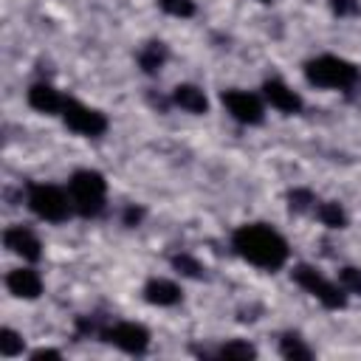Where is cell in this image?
I'll return each instance as SVG.
<instances>
[{"mask_svg": "<svg viewBox=\"0 0 361 361\" xmlns=\"http://www.w3.org/2000/svg\"><path fill=\"white\" fill-rule=\"evenodd\" d=\"M231 248L234 254H240L245 262L262 268V271H276L288 262V243L279 231H274L265 223H245L237 226L231 234Z\"/></svg>", "mask_w": 361, "mask_h": 361, "instance_id": "1", "label": "cell"}, {"mask_svg": "<svg viewBox=\"0 0 361 361\" xmlns=\"http://www.w3.org/2000/svg\"><path fill=\"white\" fill-rule=\"evenodd\" d=\"M305 79L316 87H327V90H353L361 79V71L333 54H322L316 59L305 62Z\"/></svg>", "mask_w": 361, "mask_h": 361, "instance_id": "2", "label": "cell"}, {"mask_svg": "<svg viewBox=\"0 0 361 361\" xmlns=\"http://www.w3.org/2000/svg\"><path fill=\"white\" fill-rule=\"evenodd\" d=\"M68 195H71L76 214L99 217L104 212V200H107V180L96 169H76L68 180Z\"/></svg>", "mask_w": 361, "mask_h": 361, "instance_id": "3", "label": "cell"}, {"mask_svg": "<svg viewBox=\"0 0 361 361\" xmlns=\"http://www.w3.org/2000/svg\"><path fill=\"white\" fill-rule=\"evenodd\" d=\"M25 203L45 223H65L71 217V212H73L71 195L65 189L54 186V183H28Z\"/></svg>", "mask_w": 361, "mask_h": 361, "instance_id": "4", "label": "cell"}, {"mask_svg": "<svg viewBox=\"0 0 361 361\" xmlns=\"http://www.w3.org/2000/svg\"><path fill=\"white\" fill-rule=\"evenodd\" d=\"M290 276H293V282H296L305 293H310L313 299H319L327 310H344V307H347L344 288L333 285V282H330L327 276H322L316 268H310V265H296V268L290 271Z\"/></svg>", "mask_w": 361, "mask_h": 361, "instance_id": "5", "label": "cell"}, {"mask_svg": "<svg viewBox=\"0 0 361 361\" xmlns=\"http://www.w3.org/2000/svg\"><path fill=\"white\" fill-rule=\"evenodd\" d=\"M59 116H62L65 127L79 133V135L96 138V135H102L107 130V116L93 110V107H87V104H82V102H76V99H68Z\"/></svg>", "mask_w": 361, "mask_h": 361, "instance_id": "6", "label": "cell"}, {"mask_svg": "<svg viewBox=\"0 0 361 361\" xmlns=\"http://www.w3.org/2000/svg\"><path fill=\"white\" fill-rule=\"evenodd\" d=\"M102 338L110 341L113 347L130 353V355H141L149 347V330L144 324L135 322H116V324H104Z\"/></svg>", "mask_w": 361, "mask_h": 361, "instance_id": "7", "label": "cell"}, {"mask_svg": "<svg viewBox=\"0 0 361 361\" xmlns=\"http://www.w3.org/2000/svg\"><path fill=\"white\" fill-rule=\"evenodd\" d=\"M220 102L228 110V116L240 124H262V118H265L259 96H254L248 90H223Z\"/></svg>", "mask_w": 361, "mask_h": 361, "instance_id": "8", "label": "cell"}, {"mask_svg": "<svg viewBox=\"0 0 361 361\" xmlns=\"http://www.w3.org/2000/svg\"><path fill=\"white\" fill-rule=\"evenodd\" d=\"M3 243H6V248L11 254H17V257H23L28 262H37L42 257V243L28 226H8L3 231Z\"/></svg>", "mask_w": 361, "mask_h": 361, "instance_id": "9", "label": "cell"}, {"mask_svg": "<svg viewBox=\"0 0 361 361\" xmlns=\"http://www.w3.org/2000/svg\"><path fill=\"white\" fill-rule=\"evenodd\" d=\"M65 102H68V99H65L54 85H48V82H37V85L28 87V104H31L37 113L56 116V113H62Z\"/></svg>", "mask_w": 361, "mask_h": 361, "instance_id": "10", "label": "cell"}, {"mask_svg": "<svg viewBox=\"0 0 361 361\" xmlns=\"http://www.w3.org/2000/svg\"><path fill=\"white\" fill-rule=\"evenodd\" d=\"M6 288L17 299H37L42 293V279H39V274L34 268H14L6 276Z\"/></svg>", "mask_w": 361, "mask_h": 361, "instance_id": "11", "label": "cell"}, {"mask_svg": "<svg viewBox=\"0 0 361 361\" xmlns=\"http://www.w3.org/2000/svg\"><path fill=\"white\" fill-rule=\"evenodd\" d=\"M262 96L271 102V107H276L279 113H299L302 110V99H299V93H293L285 82H279V79H268L265 85H262Z\"/></svg>", "mask_w": 361, "mask_h": 361, "instance_id": "12", "label": "cell"}, {"mask_svg": "<svg viewBox=\"0 0 361 361\" xmlns=\"http://www.w3.org/2000/svg\"><path fill=\"white\" fill-rule=\"evenodd\" d=\"M144 299L149 305H158V307H172L180 302V288L172 282V279H149L144 285Z\"/></svg>", "mask_w": 361, "mask_h": 361, "instance_id": "13", "label": "cell"}, {"mask_svg": "<svg viewBox=\"0 0 361 361\" xmlns=\"http://www.w3.org/2000/svg\"><path fill=\"white\" fill-rule=\"evenodd\" d=\"M172 102H175L180 110L195 113V116H203V113L209 110L206 93H203L200 87H195V85H178V87L172 90Z\"/></svg>", "mask_w": 361, "mask_h": 361, "instance_id": "14", "label": "cell"}, {"mask_svg": "<svg viewBox=\"0 0 361 361\" xmlns=\"http://www.w3.org/2000/svg\"><path fill=\"white\" fill-rule=\"evenodd\" d=\"M166 56H169L166 45H164L161 39H152V42H147V45L138 51V65H141L144 73H158V71L164 68Z\"/></svg>", "mask_w": 361, "mask_h": 361, "instance_id": "15", "label": "cell"}, {"mask_svg": "<svg viewBox=\"0 0 361 361\" xmlns=\"http://www.w3.org/2000/svg\"><path fill=\"white\" fill-rule=\"evenodd\" d=\"M279 355L288 361H307V358H313V350L296 333H285L279 341Z\"/></svg>", "mask_w": 361, "mask_h": 361, "instance_id": "16", "label": "cell"}, {"mask_svg": "<svg viewBox=\"0 0 361 361\" xmlns=\"http://www.w3.org/2000/svg\"><path fill=\"white\" fill-rule=\"evenodd\" d=\"M316 217H319V223H324L327 228H344L347 226V214H344V209L336 203V200H324V203H316Z\"/></svg>", "mask_w": 361, "mask_h": 361, "instance_id": "17", "label": "cell"}, {"mask_svg": "<svg viewBox=\"0 0 361 361\" xmlns=\"http://www.w3.org/2000/svg\"><path fill=\"white\" fill-rule=\"evenodd\" d=\"M212 355L226 358V361H248V358H257V350H254L248 341H226V344H220Z\"/></svg>", "mask_w": 361, "mask_h": 361, "instance_id": "18", "label": "cell"}, {"mask_svg": "<svg viewBox=\"0 0 361 361\" xmlns=\"http://www.w3.org/2000/svg\"><path fill=\"white\" fill-rule=\"evenodd\" d=\"M288 209H290L293 214H305V212L316 209L313 192H310V189H290V192H288Z\"/></svg>", "mask_w": 361, "mask_h": 361, "instance_id": "19", "label": "cell"}, {"mask_svg": "<svg viewBox=\"0 0 361 361\" xmlns=\"http://www.w3.org/2000/svg\"><path fill=\"white\" fill-rule=\"evenodd\" d=\"M172 268L178 274H183V276H189V279H200L203 276V265L189 254H175L172 257Z\"/></svg>", "mask_w": 361, "mask_h": 361, "instance_id": "20", "label": "cell"}, {"mask_svg": "<svg viewBox=\"0 0 361 361\" xmlns=\"http://www.w3.org/2000/svg\"><path fill=\"white\" fill-rule=\"evenodd\" d=\"M23 336L20 333H14L11 327H3L0 330V355H6V358H11V355H20L23 353Z\"/></svg>", "mask_w": 361, "mask_h": 361, "instance_id": "21", "label": "cell"}, {"mask_svg": "<svg viewBox=\"0 0 361 361\" xmlns=\"http://www.w3.org/2000/svg\"><path fill=\"white\" fill-rule=\"evenodd\" d=\"M338 282H341V288H344L347 293H355V296H361V268L344 265V268L338 271Z\"/></svg>", "mask_w": 361, "mask_h": 361, "instance_id": "22", "label": "cell"}, {"mask_svg": "<svg viewBox=\"0 0 361 361\" xmlns=\"http://www.w3.org/2000/svg\"><path fill=\"white\" fill-rule=\"evenodd\" d=\"M158 6H161L166 14L183 17V20L195 14V0H158Z\"/></svg>", "mask_w": 361, "mask_h": 361, "instance_id": "23", "label": "cell"}, {"mask_svg": "<svg viewBox=\"0 0 361 361\" xmlns=\"http://www.w3.org/2000/svg\"><path fill=\"white\" fill-rule=\"evenodd\" d=\"M330 8L336 17H355L361 11V3L358 0H330Z\"/></svg>", "mask_w": 361, "mask_h": 361, "instance_id": "24", "label": "cell"}, {"mask_svg": "<svg viewBox=\"0 0 361 361\" xmlns=\"http://www.w3.org/2000/svg\"><path fill=\"white\" fill-rule=\"evenodd\" d=\"M121 220H124V226H130V228H133V226H138V223L144 220V209H141V206H127Z\"/></svg>", "mask_w": 361, "mask_h": 361, "instance_id": "25", "label": "cell"}, {"mask_svg": "<svg viewBox=\"0 0 361 361\" xmlns=\"http://www.w3.org/2000/svg\"><path fill=\"white\" fill-rule=\"evenodd\" d=\"M31 358H34V361H42V358H62V353H59V350H51V347H39V350L31 353Z\"/></svg>", "mask_w": 361, "mask_h": 361, "instance_id": "26", "label": "cell"}, {"mask_svg": "<svg viewBox=\"0 0 361 361\" xmlns=\"http://www.w3.org/2000/svg\"><path fill=\"white\" fill-rule=\"evenodd\" d=\"M259 3H271V0H259Z\"/></svg>", "mask_w": 361, "mask_h": 361, "instance_id": "27", "label": "cell"}]
</instances>
